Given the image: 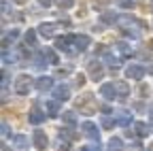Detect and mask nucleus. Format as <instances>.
Here are the masks:
<instances>
[{
    "label": "nucleus",
    "instance_id": "f257e3e1",
    "mask_svg": "<svg viewBox=\"0 0 153 151\" xmlns=\"http://www.w3.org/2000/svg\"><path fill=\"white\" fill-rule=\"evenodd\" d=\"M28 87H30V81H28V77H22V79L17 81V91H26Z\"/></svg>",
    "mask_w": 153,
    "mask_h": 151
},
{
    "label": "nucleus",
    "instance_id": "7ed1b4c3",
    "mask_svg": "<svg viewBox=\"0 0 153 151\" xmlns=\"http://www.w3.org/2000/svg\"><path fill=\"white\" fill-rule=\"evenodd\" d=\"M128 74H132V77H140L143 72H140V68H130V70H128Z\"/></svg>",
    "mask_w": 153,
    "mask_h": 151
},
{
    "label": "nucleus",
    "instance_id": "423d86ee",
    "mask_svg": "<svg viewBox=\"0 0 153 151\" xmlns=\"http://www.w3.org/2000/svg\"><path fill=\"white\" fill-rule=\"evenodd\" d=\"M151 47H153V43H151Z\"/></svg>",
    "mask_w": 153,
    "mask_h": 151
},
{
    "label": "nucleus",
    "instance_id": "39448f33",
    "mask_svg": "<svg viewBox=\"0 0 153 151\" xmlns=\"http://www.w3.org/2000/svg\"><path fill=\"white\" fill-rule=\"evenodd\" d=\"M57 4H60V7H64V9H68V7L72 4V0H57Z\"/></svg>",
    "mask_w": 153,
    "mask_h": 151
},
{
    "label": "nucleus",
    "instance_id": "20e7f679",
    "mask_svg": "<svg viewBox=\"0 0 153 151\" xmlns=\"http://www.w3.org/2000/svg\"><path fill=\"white\" fill-rule=\"evenodd\" d=\"M49 83H51L49 79H43V81H38V87H41V89H47V87H49Z\"/></svg>",
    "mask_w": 153,
    "mask_h": 151
},
{
    "label": "nucleus",
    "instance_id": "f03ea898",
    "mask_svg": "<svg viewBox=\"0 0 153 151\" xmlns=\"http://www.w3.org/2000/svg\"><path fill=\"white\" fill-rule=\"evenodd\" d=\"M45 143H47V138H45V136L41 134V132H38V134H36V145H38V147H43Z\"/></svg>",
    "mask_w": 153,
    "mask_h": 151
}]
</instances>
